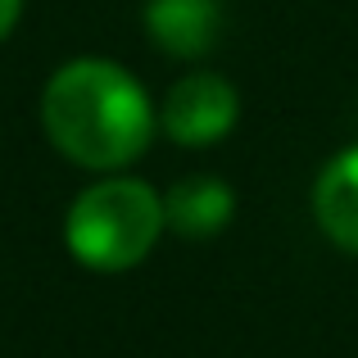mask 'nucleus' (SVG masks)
Listing matches in <instances>:
<instances>
[{
    "instance_id": "nucleus-1",
    "label": "nucleus",
    "mask_w": 358,
    "mask_h": 358,
    "mask_svg": "<svg viewBox=\"0 0 358 358\" xmlns=\"http://www.w3.org/2000/svg\"><path fill=\"white\" fill-rule=\"evenodd\" d=\"M41 122L50 145L91 173H118L155 136L150 96L114 59H73L45 82Z\"/></svg>"
},
{
    "instance_id": "nucleus-2",
    "label": "nucleus",
    "mask_w": 358,
    "mask_h": 358,
    "mask_svg": "<svg viewBox=\"0 0 358 358\" xmlns=\"http://www.w3.org/2000/svg\"><path fill=\"white\" fill-rule=\"evenodd\" d=\"M164 195L136 177H105L73 200L64 241L91 272H127L164 236Z\"/></svg>"
},
{
    "instance_id": "nucleus-3",
    "label": "nucleus",
    "mask_w": 358,
    "mask_h": 358,
    "mask_svg": "<svg viewBox=\"0 0 358 358\" xmlns=\"http://www.w3.org/2000/svg\"><path fill=\"white\" fill-rule=\"evenodd\" d=\"M241 118V96L227 78L209 69H195L186 78H177L164 96V109H159V127L177 141V145H218Z\"/></svg>"
},
{
    "instance_id": "nucleus-4",
    "label": "nucleus",
    "mask_w": 358,
    "mask_h": 358,
    "mask_svg": "<svg viewBox=\"0 0 358 358\" xmlns=\"http://www.w3.org/2000/svg\"><path fill=\"white\" fill-rule=\"evenodd\" d=\"M145 32L173 59H204L222 36V0H150Z\"/></svg>"
},
{
    "instance_id": "nucleus-5",
    "label": "nucleus",
    "mask_w": 358,
    "mask_h": 358,
    "mask_svg": "<svg viewBox=\"0 0 358 358\" xmlns=\"http://www.w3.org/2000/svg\"><path fill=\"white\" fill-rule=\"evenodd\" d=\"M313 218L331 245H341L345 254H358V145L336 155L317 173Z\"/></svg>"
},
{
    "instance_id": "nucleus-6",
    "label": "nucleus",
    "mask_w": 358,
    "mask_h": 358,
    "mask_svg": "<svg viewBox=\"0 0 358 358\" xmlns=\"http://www.w3.org/2000/svg\"><path fill=\"white\" fill-rule=\"evenodd\" d=\"M231 191L218 177H186L164 195V222L186 241H209L231 222Z\"/></svg>"
},
{
    "instance_id": "nucleus-7",
    "label": "nucleus",
    "mask_w": 358,
    "mask_h": 358,
    "mask_svg": "<svg viewBox=\"0 0 358 358\" xmlns=\"http://www.w3.org/2000/svg\"><path fill=\"white\" fill-rule=\"evenodd\" d=\"M18 14H23V0H0V41H5V36L14 32Z\"/></svg>"
}]
</instances>
